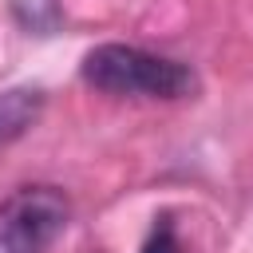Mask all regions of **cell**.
Here are the masks:
<instances>
[{
    "mask_svg": "<svg viewBox=\"0 0 253 253\" xmlns=\"http://www.w3.org/2000/svg\"><path fill=\"white\" fill-rule=\"evenodd\" d=\"M71 202L59 186H24L0 202V253H47L67 229Z\"/></svg>",
    "mask_w": 253,
    "mask_h": 253,
    "instance_id": "7a4b0ae2",
    "label": "cell"
},
{
    "mask_svg": "<svg viewBox=\"0 0 253 253\" xmlns=\"http://www.w3.org/2000/svg\"><path fill=\"white\" fill-rule=\"evenodd\" d=\"M43 111V91L36 87H16V91H4L0 95V142H12L20 138Z\"/></svg>",
    "mask_w": 253,
    "mask_h": 253,
    "instance_id": "3957f363",
    "label": "cell"
},
{
    "mask_svg": "<svg viewBox=\"0 0 253 253\" xmlns=\"http://www.w3.org/2000/svg\"><path fill=\"white\" fill-rule=\"evenodd\" d=\"M83 79L107 95H142V99H186L198 79L186 63L162 59L130 43H99L83 59Z\"/></svg>",
    "mask_w": 253,
    "mask_h": 253,
    "instance_id": "6da1fadb",
    "label": "cell"
},
{
    "mask_svg": "<svg viewBox=\"0 0 253 253\" xmlns=\"http://www.w3.org/2000/svg\"><path fill=\"white\" fill-rule=\"evenodd\" d=\"M142 253H182V245H178V233H174V221H170L166 213L154 221V229H150V237H146Z\"/></svg>",
    "mask_w": 253,
    "mask_h": 253,
    "instance_id": "277c9868",
    "label": "cell"
}]
</instances>
